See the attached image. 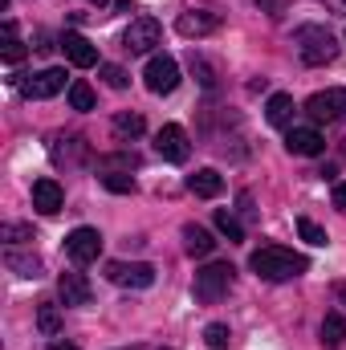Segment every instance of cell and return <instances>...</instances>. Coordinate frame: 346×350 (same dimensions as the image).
Segmentation results:
<instances>
[{"mask_svg": "<svg viewBox=\"0 0 346 350\" xmlns=\"http://www.w3.org/2000/svg\"><path fill=\"white\" fill-rule=\"evenodd\" d=\"M249 269L257 273L261 281H293V277H302L310 269V261L302 253H293V249L261 245V249H253V257H249Z\"/></svg>", "mask_w": 346, "mask_h": 350, "instance_id": "obj_1", "label": "cell"}, {"mask_svg": "<svg viewBox=\"0 0 346 350\" xmlns=\"http://www.w3.org/2000/svg\"><path fill=\"white\" fill-rule=\"evenodd\" d=\"M293 45H297V57L306 66H330L338 57V37L322 25H302L293 33Z\"/></svg>", "mask_w": 346, "mask_h": 350, "instance_id": "obj_2", "label": "cell"}, {"mask_svg": "<svg viewBox=\"0 0 346 350\" xmlns=\"http://www.w3.org/2000/svg\"><path fill=\"white\" fill-rule=\"evenodd\" d=\"M232 281H237V269L228 261H212L204 265L200 273H196V301H204V306H216L228 289H232Z\"/></svg>", "mask_w": 346, "mask_h": 350, "instance_id": "obj_3", "label": "cell"}, {"mask_svg": "<svg viewBox=\"0 0 346 350\" xmlns=\"http://www.w3.org/2000/svg\"><path fill=\"white\" fill-rule=\"evenodd\" d=\"M306 114L314 122H343L346 118V86H330V90H318L306 98Z\"/></svg>", "mask_w": 346, "mask_h": 350, "instance_id": "obj_4", "label": "cell"}, {"mask_svg": "<svg viewBox=\"0 0 346 350\" xmlns=\"http://www.w3.org/2000/svg\"><path fill=\"white\" fill-rule=\"evenodd\" d=\"M106 281L122 285V289H151L155 285V265L147 261H110L106 265Z\"/></svg>", "mask_w": 346, "mask_h": 350, "instance_id": "obj_5", "label": "cell"}, {"mask_svg": "<svg viewBox=\"0 0 346 350\" xmlns=\"http://www.w3.org/2000/svg\"><path fill=\"white\" fill-rule=\"evenodd\" d=\"M98 253H102V237H98V228L82 224V228H74V232L66 237V257H70L74 265H94L98 261Z\"/></svg>", "mask_w": 346, "mask_h": 350, "instance_id": "obj_6", "label": "cell"}, {"mask_svg": "<svg viewBox=\"0 0 346 350\" xmlns=\"http://www.w3.org/2000/svg\"><path fill=\"white\" fill-rule=\"evenodd\" d=\"M159 37H163V29H159L155 16H135L131 29L122 33V45H127L131 53H151V49L159 45Z\"/></svg>", "mask_w": 346, "mask_h": 350, "instance_id": "obj_7", "label": "cell"}, {"mask_svg": "<svg viewBox=\"0 0 346 350\" xmlns=\"http://www.w3.org/2000/svg\"><path fill=\"white\" fill-rule=\"evenodd\" d=\"M143 82H147L151 94H172V90L179 86V66H175V57H168V53L151 57L147 70H143Z\"/></svg>", "mask_w": 346, "mask_h": 350, "instance_id": "obj_8", "label": "cell"}, {"mask_svg": "<svg viewBox=\"0 0 346 350\" xmlns=\"http://www.w3.org/2000/svg\"><path fill=\"white\" fill-rule=\"evenodd\" d=\"M155 151H159L168 163H187V155H191L187 131H183L179 122H168V126H159V135H155Z\"/></svg>", "mask_w": 346, "mask_h": 350, "instance_id": "obj_9", "label": "cell"}, {"mask_svg": "<svg viewBox=\"0 0 346 350\" xmlns=\"http://www.w3.org/2000/svg\"><path fill=\"white\" fill-rule=\"evenodd\" d=\"M285 151L289 155H302V159H314V155L326 151V139L318 135V126H293L285 135Z\"/></svg>", "mask_w": 346, "mask_h": 350, "instance_id": "obj_10", "label": "cell"}, {"mask_svg": "<svg viewBox=\"0 0 346 350\" xmlns=\"http://www.w3.org/2000/svg\"><path fill=\"white\" fill-rule=\"evenodd\" d=\"M62 90H70V86H66V70H57V66L33 74L29 82H21V94H25V98H53V94H62Z\"/></svg>", "mask_w": 346, "mask_h": 350, "instance_id": "obj_11", "label": "cell"}, {"mask_svg": "<svg viewBox=\"0 0 346 350\" xmlns=\"http://www.w3.org/2000/svg\"><path fill=\"white\" fill-rule=\"evenodd\" d=\"M33 208L41 212V216H57L62 208H66V191H62V183L57 179H37L33 183Z\"/></svg>", "mask_w": 346, "mask_h": 350, "instance_id": "obj_12", "label": "cell"}, {"mask_svg": "<svg viewBox=\"0 0 346 350\" xmlns=\"http://www.w3.org/2000/svg\"><path fill=\"white\" fill-rule=\"evenodd\" d=\"M175 29H179L183 37H208V33L220 29V16H216V12H204V8H187V12H179Z\"/></svg>", "mask_w": 346, "mask_h": 350, "instance_id": "obj_13", "label": "cell"}, {"mask_svg": "<svg viewBox=\"0 0 346 350\" xmlns=\"http://www.w3.org/2000/svg\"><path fill=\"white\" fill-rule=\"evenodd\" d=\"M62 53H66V62H70V66H78V70L98 66V49L90 45L82 33H62Z\"/></svg>", "mask_w": 346, "mask_h": 350, "instance_id": "obj_14", "label": "cell"}, {"mask_svg": "<svg viewBox=\"0 0 346 350\" xmlns=\"http://www.w3.org/2000/svg\"><path fill=\"white\" fill-rule=\"evenodd\" d=\"M57 293H62V301L66 306H90V281L82 277V273H62L57 277Z\"/></svg>", "mask_w": 346, "mask_h": 350, "instance_id": "obj_15", "label": "cell"}, {"mask_svg": "<svg viewBox=\"0 0 346 350\" xmlns=\"http://www.w3.org/2000/svg\"><path fill=\"white\" fill-rule=\"evenodd\" d=\"M220 187H224V179H220L216 167H200L196 175H187V191H191V196H200V200L220 196Z\"/></svg>", "mask_w": 346, "mask_h": 350, "instance_id": "obj_16", "label": "cell"}, {"mask_svg": "<svg viewBox=\"0 0 346 350\" xmlns=\"http://www.w3.org/2000/svg\"><path fill=\"white\" fill-rule=\"evenodd\" d=\"M183 249H187L191 257H212L216 241H212L208 228H200V224H183Z\"/></svg>", "mask_w": 346, "mask_h": 350, "instance_id": "obj_17", "label": "cell"}, {"mask_svg": "<svg viewBox=\"0 0 346 350\" xmlns=\"http://www.w3.org/2000/svg\"><path fill=\"white\" fill-rule=\"evenodd\" d=\"M293 98L289 94H273L269 102H265V118H269V126H289V118H293Z\"/></svg>", "mask_w": 346, "mask_h": 350, "instance_id": "obj_18", "label": "cell"}, {"mask_svg": "<svg viewBox=\"0 0 346 350\" xmlns=\"http://www.w3.org/2000/svg\"><path fill=\"white\" fill-rule=\"evenodd\" d=\"M187 66H191V74L200 78V86L208 90V94L216 90V82H220V74H216V66H212V62H208L204 53H196V49H191V57H187Z\"/></svg>", "mask_w": 346, "mask_h": 350, "instance_id": "obj_19", "label": "cell"}, {"mask_svg": "<svg viewBox=\"0 0 346 350\" xmlns=\"http://www.w3.org/2000/svg\"><path fill=\"white\" fill-rule=\"evenodd\" d=\"M4 265L16 273V277H41V257H33V253H4Z\"/></svg>", "mask_w": 346, "mask_h": 350, "instance_id": "obj_20", "label": "cell"}, {"mask_svg": "<svg viewBox=\"0 0 346 350\" xmlns=\"http://www.w3.org/2000/svg\"><path fill=\"white\" fill-rule=\"evenodd\" d=\"M346 342V318L343 314H326L322 318V347H343Z\"/></svg>", "mask_w": 346, "mask_h": 350, "instance_id": "obj_21", "label": "cell"}, {"mask_svg": "<svg viewBox=\"0 0 346 350\" xmlns=\"http://www.w3.org/2000/svg\"><path fill=\"white\" fill-rule=\"evenodd\" d=\"M0 57H4V66L25 62V45L16 41V25H12V21H4V49H0Z\"/></svg>", "mask_w": 346, "mask_h": 350, "instance_id": "obj_22", "label": "cell"}, {"mask_svg": "<svg viewBox=\"0 0 346 350\" xmlns=\"http://www.w3.org/2000/svg\"><path fill=\"white\" fill-rule=\"evenodd\" d=\"M216 228L228 237V245H241V241H245V224H241L228 208H216Z\"/></svg>", "mask_w": 346, "mask_h": 350, "instance_id": "obj_23", "label": "cell"}, {"mask_svg": "<svg viewBox=\"0 0 346 350\" xmlns=\"http://www.w3.org/2000/svg\"><path fill=\"white\" fill-rule=\"evenodd\" d=\"M143 126H147V122H143V114H135V110H131V114H114V135H118V139H139Z\"/></svg>", "mask_w": 346, "mask_h": 350, "instance_id": "obj_24", "label": "cell"}, {"mask_svg": "<svg viewBox=\"0 0 346 350\" xmlns=\"http://www.w3.org/2000/svg\"><path fill=\"white\" fill-rule=\"evenodd\" d=\"M37 330H41V334H49V338H53V334H57V330H62V310H57V306H49V301H45V306H41V310H37Z\"/></svg>", "mask_w": 346, "mask_h": 350, "instance_id": "obj_25", "label": "cell"}, {"mask_svg": "<svg viewBox=\"0 0 346 350\" xmlns=\"http://www.w3.org/2000/svg\"><path fill=\"white\" fill-rule=\"evenodd\" d=\"M98 179H102L106 191H118V196H131V191H135V179L122 175V172H98Z\"/></svg>", "mask_w": 346, "mask_h": 350, "instance_id": "obj_26", "label": "cell"}, {"mask_svg": "<svg viewBox=\"0 0 346 350\" xmlns=\"http://www.w3.org/2000/svg\"><path fill=\"white\" fill-rule=\"evenodd\" d=\"M94 90H90V82H70V106L74 110H94Z\"/></svg>", "mask_w": 346, "mask_h": 350, "instance_id": "obj_27", "label": "cell"}, {"mask_svg": "<svg viewBox=\"0 0 346 350\" xmlns=\"http://www.w3.org/2000/svg\"><path fill=\"white\" fill-rule=\"evenodd\" d=\"M297 232H302V241H310V245H326V241H330V237H326V228H318L310 216H302V220H297Z\"/></svg>", "mask_w": 346, "mask_h": 350, "instance_id": "obj_28", "label": "cell"}, {"mask_svg": "<svg viewBox=\"0 0 346 350\" xmlns=\"http://www.w3.org/2000/svg\"><path fill=\"white\" fill-rule=\"evenodd\" d=\"M228 338H232V334H228V326H224V322H212V326L204 330V342H208L212 350H224V347H228Z\"/></svg>", "mask_w": 346, "mask_h": 350, "instance_id": "obj_29", "label": "cell"}, {"mask_svg": "<svg viewBox=\"0 0 346 350\" xmlns=\"http://www.w3.org/2000/svg\"><path fill=\"white\" fill-rule=\"evenodd\" d=\"M102 78H106V86L110 90H127V82H131L122 66H102Z\"/></svg>", "mask_w": 346, "mask_h": 350, "instance_id": "obj_30", "label": "cell"}, {"mask_svg": "<svg viewBox=\"0 0 346 350\" xmlns=\"http://www.w3.org/2000/svg\"><path fill=\"white\" fill-rule=\"evenodd\" d=\"M0 241H12V245L16 241H33V228L29 224H4L0 228Z\"/></svg>", "mask_w": 346, "mask_h": 350, "instance_id": "obj_31", "label": "cell"}, {"mask_svg": "<svg viewBox=\"0 0 346 350\" xmlns=\"http://www.w3.org/2000/svg\"><path fill=\"white\" fill-rule=\"evenodd\" d=\"M334 208L346 212V183H334Z\"/></svg>", "mask_w": 346, "mask_h": 350, "instance_id": "obj_32", "label": "cell"}, {"mask_svg": "<svg viewBox=\"0 0 346 350\" xmlns=\"http://www.w3.org/2000/svg\"><path fill=\"white\" fill-rule=\"evenodd\" d=\"M322 4H326L330 12H343V16H346V0H322Z\"/></svg>", "mask_w": 346, "mask_h": 350, "instance_id": "obj_33", "label": "cell"}, {"mask_svg": "<svg viewBox=\"0 0 346 350\" xmlns=\"http://www.w3.org/2000/svg\"><path fill=\"white\" fill-rule=\"evenodd\" d=\"M114 8L118 12H135V0H114Z\"/></svg>", "mask_w": 346, "mask_h": 350, "instance_id": "obj_34", "label": "cell"}, {"mask_svg": "<svg viewBox=\"0 0 346 350\" xmlns=\"http://www.w3.org/2000/svg\"><path fill=\"white\" fill-rule=\"evenodd\" d=\"M45 350H78V347H74V342H49Z\"/></svg>", "mask_w": 346, "mask_h": 350, "instance_id": "obj_35", "label": "cell"}, {"mask_svg": "<svg viewBox=\"0 0 346 350\" xmlns=\"http://www.w3.org/2000/svg\"><path fill=\"white\" fill-rule=\"evenodd\" d=\"M334 293H338V297L346 301V281H338V285H334Z\"/></svg>", "mask_w": 346, "mask_h": 350, "instance_id": "obj_36", "label": "cell"}, {"mask_svg": "<svg viewBox=\"0 0 346 350\" xmlns=\"http://www.w3.org/2000/svg\"><path fill=\"white\" fill-rule=\"evenodd\" d=\"M90 4H98V8H102V4H110V0H90Z\"/></svg>", "mask_w": 346, "mask_h": 350, "instance_id": "obj_37", "label": "cell"}, {"mask_svg": "<svg viewBox=\"0 0 346 350\" xmlns=\"http://www.w3.org/2000/svg\"><path fill=\"white\" fill-rule=\"evenodd\" d=\"M118 350H139V347H118Z\"/></svg>", "mask_w": 346, "mask_h": 350, "instance_id": "obj_38", "label": "cell"}]
</instances>
